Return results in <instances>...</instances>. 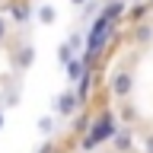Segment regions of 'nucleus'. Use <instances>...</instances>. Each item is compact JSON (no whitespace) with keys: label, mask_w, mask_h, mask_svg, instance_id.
<instances>
[{"label":"nucleus","mask_w":153,"mask_h":153,"mask_svg":"<svg viewBox=\"0 0 153 153\" xmlns=\"http://www.w3.org/2000/svg\"><path fill=\"white\" fill-rule=\"evenodd\" d=\"M70 3H74V7H86V3H89V0H70Z\"/></svg>","instance_id":"2eb2a0df"},{"label":"nucleus","mask_w":153,"mask_h":153,"mask_svg":"<svg viewBox=\"0 0 153 153\" xmlns=\"http://www.w3.org/2000/svg\"><path fill=\"white\" fill-rule=\"evenodd\" d=\"M0 128H3V112H0Z\"/></svg>","instance_id":"dca6fc26"},{"label":"nucleus","mask_w":153,"mask_h":153,"mask_svg":"<svg viewBox=\"0 0 153 153\" xmlns=\"http://www.w3.org/2000/svg\"><path fill=\"white\" fill-rule=\"evenodd\" d=\"M131 89H134V76L128 74V70H121V74L112 76V96L124 99V96H131Z\"/></svg>","instance_id":"7ed1b4c3"},{"label":"nucleus","mask_w":153,"mask_h":153,"mask_svg":"<svg viewBox=\"0 0 153 153\" xmlns=\"http://www.w3.org/2000/svg\"><path fill=\"white\" fill-rule=\"evenodd\" d=\"M7 32H10V22H7V16H3V13H0V42H3V38H7Z\"/></svg>","instance_id":"ddd939ff"},{"label":"nucleus","mask_w":153,"mask_h":153,"mask_svg":"<svg viewBox=\"0 0 153 153\" xmlns=\"http://www.w3.org/2000/svg\"><path fill=\"white\" fill-rule=\"evenodd\" d=\"M121 10H124V0H112V3H108V7L102 10V16L108 19V22H115V19L121 16Z\"/></svg>","instance_id":"0eeeda50"},{"label":"nucleus","mask_w":153,"mask_h":153,"mask_svg":"<svg viewBox=\"0 0 153 153\" xmlns=\"http://www.w3.org/2000/svg\"><path fill=\"white\" fill-rule=\"evenodd\" d=\"M38 131L48 137V134L54 131V118H51V115H42V118H38Z\"/></svg>","instance_id":"9d476101"},{"label":"nucleus","mask_w":153,"mask_h":153,"mask_svg":"<svg viewBox=\"0 0 153 153\" xmlns=\"http://www.w3.org/2000/svg\"><path fill=\"white\" fill-rule=\"evenodd\" d=\"M57 57H61V64L67 67V64H70V61H74L76 54H74V51H70V48H67V45H61V48H57Z\"/></svg>","instance_id":"f8f14e48"},{"label":"nucleus","mask_w":153,"mask_h":153,"mask_svg":"<svg viewBox=\"0 0 153 153\" xmlns=\"http://www.w3.org/2000/svg\"><path fill=\"white\" fill-rule=\"evenodd\" d=\"M143 150H147V153H153V134L147 137V143H143Z\"/></svg>","instance_id":"4468645a"},{"label":"nucleus","mask_w":153,"mask_h":153,"mask_svg":"<svg viewBox=\"0 0 153 153\" xmlns=\"http://www.w3.org/2000/svg\"><path fill=\"white\" fill-rule=\"evenodd\" d=\"M67 80H70V83H76V80H86V64L80 61V57H74V61L67 64Z\"/></svg>","instance_id":"39448f33"},{"label":"nucleus","mask_w":153,"mask_h":153,"mask_svg":"<svg viewBox=\"0 0 153 153\" xmlns=\"http://www.w3.org/2000/svg\"><path fill=\"white\" fill-rule=\"evenodd\" d=\"M108 32H112V22H108L105 16H99V19L93 22V32H89V42H86V57H93L96 51L102 48V42L108 38Z\"/></svg>","instance_id":"f03ea898"},{"label":"nucleus","mask_w":153,"mask_h":153,"mask_svg":"<svg viewBox=\"0 0 153 153\" xmlns=\"http://www.w3.org/2000/svg\"><path fill=\"white\" fill-rule=\"evenodd\" d=\"M64 45H67V48H70V51L76 54V51H80V45H83V38H80V32H70V38H67Z\"/></svg>","instance_id":"9b49d317"},{"label":"nucleus","mask_w":153,"mask_h":153,"mask_svg":"<svg viewBox=\"0 0 153 153\" xmlns=\"http://www.w3.org/2000/svg\"><path fill=\"white\" fill-rule=\"evenodd\" d=\"M32 61H35V48H32V45H22V48H19V54H16V67L26 70V67H32Z\"/></svg>","instance_id":"423d86ee"},{"label":"nucleus","mask_w":153,"mask_h":153,"mask_svg":"<svg viewBox=\"0 0 153 153\" xmlns=\"http://www.w3.org/2000/svg\"><path fill=\"white\" fill-rule=\"evenodd\" d=\"M112 140H115V147H118V150H128V147H131V134L124 131V128H118V134H115Z\"/></svg>","instance_id":"1a4fd4ad"},{"label":"nucleus","mask_w":153,"mask_h":153,"mask_svg":"<svg viewBox=\"0 0 153 153\" xmlns=\"http://www.w3.org/2000/svg\"><path fill=\"white\" fill-rule=\"evenodd\" d=\"M115 134H118V124H115V118H112V115L105 112L102 118H99V121L93 124V131H89V137H86V143H83V147H86V150H93L96 143H102V140H112Z\"/></svg>","instance_id":"f257e3e1"},{"label":"nucleus","mask_w":153,"mask_h":153,"mask_svg":"<svg viewBox=\"0 0 153 153\" xmlns=\"http://www.w3.org/2000/svg\"><path fill=\"white\" fill-rule=\"evenodd\" d=\"M76 108H80V99H76V93H61V96H57V105H54V112H57V115H64V118H67V115H74Z\"/></svg>","instance_id":"20e7f679"},{"label":"nucleus","mask_w":153,"mask_h":153,"mask_svg":"<svg viewBox=\"0 0 153 153\" xmlns=\"http://www.w3.org/2000/svg\"><path fill=\"white\" fill-rule=\"evenodd\" d=\"M54 19H57V10L51 7V3L38 7V22H45V26H48V22H54Z\"/></svg>","instance_id":"6e6552de"}]
</instances>
